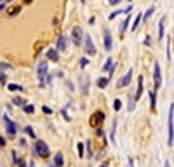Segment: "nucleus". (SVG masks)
<instances>
[{
	"mask_svg": "<svg viewBox=\"0 0 174 167\" xmlns=\"http://www.w3.org/2000/svg\"><path fill=\"white\" fill-rule=\"evenodd\" d=\"M103 37H105V49L106 51H112V33H110V30H105L103 31Z\"/></svg>",
	"mask_w": 174,
	"mask_h": 167,
	"instance_id": "10",
	"label": "nucleus"
},
{
	"mask_svg": "<svg viewBox=\"0 0 174 167\" xmlns=\"http://www.w3.org/2000/svg\"><path fill=\"white\" fill-rule=\"evenodd\" d=\"M23 108H24L26 113H33V112H35V106H33V105H24Z\"/></svg>",
	"mask_w": 174,
	"mask_h": 167,
	"instance_id": "23",
	"label": "nucleus"
},
{
	"mask_svg": "<svg viewBox=\"0 0 174 167\" xmlns=\"http://www.w3.org/2000/svg\"><path fill=\"white\" fill-rule=\"evenodd\" d=\"M141 17H143V14H138V16H136V19H134V23H132V28H131L132 31H134V30L138 28V24H139V21H141Z\"/></svg>",
	"mask_w": 174,
	"mask_h": 167,
	"instance_id": "16",
	"label": "nucleus"
},
{
	"mask_svg": "<svg viewBox=\"0 0 174 167\" xmlns=\"http://www.w3.org/2000/svg\"><path fill=\"white\" fill-rule=\"evenodd\" d=\"M71 38H73V44H75V45H80V44H82L84 31H82L80 26H73V30H71Z\"/></svg>",
	"mask_w": 174,
	"mask_h": 167,
	"instance_id": "3",
	"label": "nucleus"
},
{
	"mask_svg": "<svg viewBox=\"0 0 174 167\" xmlns=\"http://www.w3.org/2000/svg\"><path fill=\"white\" fill-rule=\"evenodd\" d=\"M3 124H5V129H7V134L12 138V136H16V131H17V125L9 118V117H3Z\"/></svg>",
	"mask_w": 174,
	"mask_h": 167,
	"instance_id": "4",
	"label": "nucleus"
},
{
	"mask_svg": "<svg viewBox=\"0 0 174 167\" xmlns=\"http://www.w3.org/2000/svg\"><path fill=\"white\" fill-rule=\"evenodd\" d=\"M152 14H153V7H150V9L146 10V14H145V17H143V19H148V17H150Z\"/></svg>",
	"mask_w": 174,
	"mask_h": 167,
	"instance_id": "28",
	"label": "nucleus"
},
{
	"mask_svg": "<svg viewBox=\"0 0 174 167\" xmlns=\"http://www.w3.org/2000/svg\"><path fill=\"white\" fill-rule=\"evenodd\" d=\"M30 167H35V164H33V162H31V164H30Z\"/></svg>",
	"mask_w": 174,
	"mask_h": 167,
	"instance_id": "39",
	"label": "nucleus"
},
{
	"mask_svg": "<svg viewBox=\"0 0 174 167\" xmlns=\"http://www.w3.org/2000/svg\"><path fill=\"white\" fill-rule=\"evenodd\" d=\"M167 59L173 61V51H171V40H169V47H167Z\"/></svg>",
	"mask_w": 174,
	"mask_h": 167,
	"instance_id": "25",
	"label": "nucleus"
},
{
	"mask_svg": "<svg viewBox=\"0 0 174 167\" xmlns=\"http://www.w3.org/2000/svg\"><path fill=\"white\" fill-rule=\"evenodd\" d=\"M150 99H152V108H155V94L150 92Z\"/></svg>",
	"mask_w": 174,
	"mask_h": 167,
	"instance_id": "31",
	"label": "nucleus"
},
{
	"mask_svg": "<svg viewBox=\"0 0 174 167\" xmlns=\"http://www.w3.org/2000/svg\"><path fill=\"white\" fill-rule=\"evenodd\" d=\"M174 143V105L171 103V110H169V146H173Z\"/></svg>",
	"mask_w": 174,
	"mask_h": 167,
	"instance_id": "1",
	"label": "nucleus"
},
{
	"mask_svg": "<svg viewBox=\"0 0 174 167\" xmlns=\"http://www.w3.org/2000/svg\"><path fill=\"white\" fill-rule=\"evenodd\" d=\"M84 47H85V52H87L89 56H94V54H96V47H94V42H92V37H91L89 33L85 35V45H84Z\"/></svg>",
	"mask_w": 174,
	"mask_h": 167,
	"instance_id": "5",
	"label": "nucleus"
},
{
	"mask_svg": "<svg viewBox=\"0 0 174 167\" xmlns=\"http://www.w3.org/2000/svg\"><path fill=\"white\" fill-rule=\"evenodd\" d=\"M42 112H44V113H52V110H51L49 106H42Z\"/></svg>",
	"mask_w": 174,
	"mask_h": 167,
	"instance_id": "32",
	"label": "nucleus"
},
{
	"mask_svg": "<svg viewBox=\"0 0 174 167\" xmlns=\"http://www.w3.org/2000/svg\"><path fill=\"white\" fill-rule=\"evenodd\" d=\"M47 61H40L38 63V70H37V73H38V78H40V82L44 84V80H45V77H47Z\"/></svg>",
	"mask_w": 174,
	"mask_h": 167,
	"instance_id": "6",
	"label": "nucleus"
},
{
	"mask_svg": "<svg viewBox=\"0 0 174 167\" xmlns=\"http://www.w3.org/2000/svg\"><path fill=\"white\" fill-rule=\"evenodd\" d=\"M7 70H12V64H9V63H0V71H7Z\"/></svg>",
	"mask_w": 174,
	"mask_h": 167,
	"instance_id": "19",
	"label": "nucleus"
},
{
	"mask_svg": "<svg viewBox=\"0 0 174 167\" xmlns=\"http://www.w3.org/2000/svg\"><path fill=\"white\" fill-rule=\"evenodd\" d=\"M19 12V7H12V9H9V16H14V14H17Z\"/></svg>",
	"mask_w": 174,
	"mask_h": 167,
	"instance_id": "26",
	"label": "nucleus"
},
{
	"mask_svg": "<svg viewBox=\"0 0 174 167\" xmlns=\"http://www.w3.org/2000/svg\"><path fill=\"white\" fill-rule=\"evenodd\" d=\"M35 153L38 155V157H49V146L44 143V141H37L35 143Z\"/></svg>",
	"mask_w": 174,
	"mask_h": 167,
	"instance_id": "2",
	"label": "nucleus"
},
{
	"mask_svg": "<svg viewBox=\"0 0 174 167\" xmlns=\"http://www.w3.org/2000/svg\"><path fill=\"white\" fill-rule=\"evenodd\" d=\"M164 26H166V17H162L160 23H159V38L164 37Z\"/></svg>",
	"mask_w": 174,
	"mask_h": 167,
	"instance_id": "15",
	"label": "nucleus"
},
{
	"mask_svg": "<svg viewBox=\"0 0 174 167\" xmlns=\"http://www.w3.org/2000/svg\"><path fill=\"white\" fill-rule=\"evenodd\" d=\"M7 3H9V2H0V10H2V9H3V7L7 5Z\"/></svg>",
	"mask_w": 174,
	"mask_h": 167,
	"instance_id": "35",
	"label": "nucleus"
},
{
	"mask_svg": "<svg viewBox=\"0 0 174 167\" xmlns=\"http://www.w3.org/2000/svg\"><path fill=\"white\" fill-rule=\"evenodd\" d=\"M108 3H112V5H115V3H120V0H110Z\"/></svg>",
	"mask_w": 174,
	"mask_h": 167,
	"instance_id": "34",
	"label": "nucleus"
},
{
	"mask_svg": "<svg viewBox=\"0 0 174 167\" xmlns=\"http://www.w3.org/2000/svg\"><path fill=\"white\" fill-rule=\"evenodd\" d=\"M3 145H5V139H3V138L0 136V146H3Z\"/></svg>",
	"mask_w": 174,
	"mask_h": 167,
	"instance_id": "36",
	"label": "nucleus"
},
{
	"mask_svg": "<svg viewBox=\"0 0 174 167\" xmlns=\"http://www.w3.org/2000/svg\"><path fill=\"white\" fill-rule=\"evenodd\" d=\"M24 131H26V134H30L31 138L35 136V132H33V129H31V125H28V127H24Z\"/></svg>",
	"mask_w": 174,
	"mask_h": 167,
	"instance_id": "27",
	"label": "nucleus"
},
{
	"mask_svg": "<svg viewBox=\"0 0 174 167\" xmlns=\"http://www.w3.org/2000/svg\"><path fill=\"white\" fill-rule=\"evenodd\" d=\"M153 82H155V89H159L162 85V73H160V64H155V73H153Z\"/></svg>",
	"mask_w": 174,
	"mask_h": 167,
	"instance_id": "7",
	"label": "nucleus"
},
{
	"mask_svg": "<svg viewBox=\"0 0 174 167\" xmlns=\"http://www.w3.org/2000/svg\"><path fill=\"white\" fill-rule=\"evenodd\" d=\"M12 103H14L16 106H24V105H26L23 98H14V99H12Z\"/></svg>",
	"mask_w": 174,
	"mask_h": 167,
	"instance_id": "17",
	"label": "nucleus"
},
{
	"mask_svg": "<svg viewBox=\"0 0 174 167\" xmlns=\"http://www.w3.org/2000/svg\"><path fill=\"white\" fill-rule=\"evenodd\" d=\"M112 66H113V63H112V58H108V59H106V63H105V66H103V70L106 71V70H110Z\"/></svg>",
	"mask_w": 174,
	"mask_h": 167,
	"instance_id": "21",
	"label": "nucleus"
},
{
	"mask_svg": "<svg viewBox=\"0 0 174 167\" xmlns=\"http://www.w3.org/2000/svg\"><path fill=\"white\" fill-rule=\"evenodd\" d=\"M66 44H68V40H66V37H63V35H59V38H58V44H56V49L61 52V51H64L66 49Z\"/></svg>",
	"mask_w": 174,
	"mask_h": 167,
	"instance_id": "11",
	"label": "nucleus"
},
{
	"mask_svg": "<svg viewBox=\"0 0 174 167\" xmlns=\"http://www.w3.org/2000/svg\"><path fill=\"white\" fill-rule=\"evenodd\" d=\"M47 59H51V61H58V59H59L58 51H56V49H49V51H47Z\"/></svg>",
	"mask_w": 174,
	"mask_h": 167,
	"instance_id": "12",
	"label": "nucleus"
},
{
	"mask_svg": "<svg viewBox=\"0 0 174 167\" xmlns=\"http://www.w3.org/2000/svg\"><path fill=\"white\" fill-rule=\"evenodd\" d=\"M54 164H56V167H61L63 164H64L63 153H56V157H54Z\"/></svg>",
	"mask_w": 174,
	"mask_h": 167,
	"instance_id": "14",
	"label": "nucleus"
},
{
	"mask_svg": "<svg viewBox=\"0 0 174 167\" xmlns=\"http://www.w3.org/2000/svg\"><path fill=\"white\" fill-rule=\"evenodd\" d=\"M5 80H7V77H5V75H3V73H2V75H0V82H2V84H3V82H5Z\"/></svg>",
	"mask_w": 174,
	"mask_h": 167,
	"instance_id": "33",
	"label": "nucleus"
},
{
	"mask_svg": "<svg viewBox=\"0 0 174 167\" xmlns=\"http://www.w3.org/2000/svg\"><path fill=\"white\" fill-rule=\"evenodd\" d=\"M127 24H129V17H127V19H125V21L122 23V28H120V31H122V33L125 31V28H127Z\"/></svg>",
	"mask_w": 174,
	"mask_h": 167,
	"instance_id": "29",
	"label": "nucleus"
},
{
	"mask_svg": "<svg viewBox=\"0 0 174 167\" xmlns=\"http://www.w3.org/2000/svg\"><path fill=\"white\" fill-rule=\"evenodd\" d=\"M141 92H143V75L138 78V92H136V99L141 98Z\"/></svg>",
	"mask_w": 174,
	"mask_h": 167,
	"instance_id": "13",
	"label": "nucleus"
},
{
	"mask_svg": "<svg viewBox=\"0 0 174 167\" xmlns=\"http://www.w3.org/2000/svg\"><path fill=\"white\" fill-rule=\"evenodd\" d=\"M77 150H78V157H84V143H78Z\"/></svg>",
	"mask_w": 174,
	"mask_h": 167,
	"instance_id": "24",
	"label": "nucleus"
},
{
	"mask_svg": "<svg viewBox=\"0 0 174 167\" xmlns=\"http://www.w3.org/2000/svg\"><path fill=\"white\" fill-rule=\"evenodd\" d=\"M131 80H132V70H129L119 82H117V87H125V85H129L131 84Z\"/></svg>",
	"mask_w": 174,
	"mask_h": 167,
	"instance_id": "8",
	"label": "nucleus"
},
{
	"mask_svg": "<svg viewBox=\"0 0 174 167\" xmlns=\"http://www.w3.org/2000/svg\"><path fill=\"white\" fill-rule=\"evenodd\" d=\"M103 120H105V113H103V112H96V113L92 115V118H91V125H92V127H98L99 124H103Z\"/></svg>",
	"mask_w": 174,
	"mask_h": 167,
	"instance_id": "9",
	"label": "nucleus"
},
{
	"mask_svg": "<svg viewBox=\"0 0 174 167\" xmlns=\"http://www.w3.org/2000/svg\"><path fill=\"white\" fill-rule=\"evenodd\" d=\"M101 167H108V162H105V164H103Z\"/></svg>",
	"mask_w": 174,
	"mask_h": 167,
	"instance_id": "38",
	"label": "nucleus"
},
{
	"mask_svg": "<svg viewBox=\"0 0 174 167\" xmlns=\"http://www.w3.org/2000/svg\"><path fill=\"white\" fill-rule=\"evenodd\" d=\"M19 167H26V166H24V162H21V160H19Z\"/></svg>",
	"mask_w": 174,
	"mask_h": 167,
	"instance_id": "37",
	"label": "nucleus"
},
{
	"mask_svg": "<svg viewBox=\"0 0 174 167\" xmlns=\"http://www.w3.org/2000/svg\"><path fill=\"white\" fill-rule=\"evenodd\" d=\"M87 63H89V59H87V58H84V59L80 61V66H82V68H85V66H87Z\"/></svg>",
	"mask_w": 174,
	"mask_h": 167,
	"instance_id": "30",
	"label": "nucleus"
},
{
	"mask_svg": "<svg viewBox=\"0 0 174 167\" xmlns=\"http://www.w3.org/2000/svg\"><path fill=\"white\" fill-rule=\"evenodd\" d=\"M106 85H108V78H99V80H98V87L103 89V87H106Z\"/></svg>",
	"mask_w": 174,
	"mask_h": 167,
	"instance_id": "20",
	"label": "nucleus"
},
{
	"mask_svg": "<svg viewBox=\"0 0 174 167\" xmlns=\"http://www.w3.org/2000/svg\"><path fill=\"white\" fill-rule=\"evenodd\" d=\"M120 108H122V103H120V99H115V101H113V110H115V112H119Z\"/></svg>",
	"mask_w": 174,
	"mask_h": 167,
	"instance_id": "22",
	"label": "nucleus"
},
{
	"mask_svg": "<svg viewBox=\"0 0 174 167\" xmlns=\"http://www.w3.org/2000/svg\"><path fill=\"white\" fill-rule=\"evenodd\" d=\"M7 89H9V91H23V87H21V85H17V84H9V85H7Z\"/></svg>",
	"mask_w": 174,
	"mask_h": 167,
	"instance_id": "18",
	"label": "nucleus"
}]
</instances>
